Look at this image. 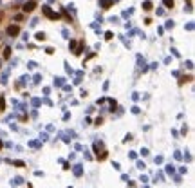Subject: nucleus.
I'll return each mask as SVG.
<instances>
[{
  "label": "nucleus",
  "mask_w": 195,
  "mask_h": 188,
  "mask_svg": "<svg viewBox=\"0 0 195 188\" xmlns=\"http://www.w3.org/2000/svg\"><path fill=\"white\" fill-rule=\"evenodd\" d=\"M69 47H71V51H72V49L76 47V42H74V40H71V43H69Z\"/></svg>",
  "instance_id": "obj_12"
},
{
  "label": "nucleus",
  "mask_w": 195,
  "mask_h": 188,
  "mask_svg": "<svg viewBox=\"0 0 195 188\" xmlns=\"http://www.w3.org/2000/svg\"><path fill=\"white\" fill-rule=\"evenodd\" d=\"M81 174H83V170H81V165H76V167H74V176H78V177H80Z\"/></svg>",
  "instance_id": "obj_4"
},
{
  "label": "nucleus",
  "mask_w": 195,
  "mask_h": 188,
  "mask_svg": "<svg viewBox=\"0 0 195 188\" xmlns=\"http://www.w3.org/2000/svg\"><path fill=\"white\" fill-rule=\"evenodd\" d=\"M11 56V47H5L4 49V58H9Z\"/></svg>",
  "instance_id": "obj_7"
},
{
  "label": "nucleus",
  "mask_w": 195,
  "mask_h": 188,
  "mask_svg": "<svg viewBox=\"0 0 195 188\" xmlns=\"http://www.w3.org/2000/svg\"><path fill=\"white\" fill-rule=\"evenodd\" d=\"M99 5H103V7L107 9V7H110V5H112V0H99Z\"/></svg>",
  "instance_id": "obj_5"
},
{
  "label": "nucleus",
  "mask_w": 195,
  "mask_h": 188,
  "mask_svg": "<svg viewBox=\"0 0 195 188\" xmlns=\"http://www.w3.org/2000/svg\"><path fill=\"white\" fill-rule=\"evenodd\" d=\"M143 9H145V11H150V9H152V2H145V4H143Z\"/></svg>",
  "instance_id": "obj_6"
},
{
  "label": "nucleus",
  "mask_w": 195,
  "mask_h": 188,
  "mask_svg": "<svg viewBox=\"0 0 195 188\" xmlns=\"http://www.w3.org/2000/svg\"><path fill=\"white\" fill-rule=\"evenodd\" d=\"M36 40L43 42V40H45V34H43V33H36Z\"/></svg>",
  "instance_id": "obj_8"
},
{
  "label": "nucleus",
  "mask_w": 195,
  "mask_h": 188,
  "mask_svg": "<svg viewBox=\"0 0 195 188\" xmlns=\"http://www.w3.org/2000/svg\"><path fill=\"white\" fill-rule=\"evenodd\" d=\"M166 7H174V0H163Z\"/></svg>",
  "instance_id": "obj_9"
},
{
  "label": "nucleus",
  "mask_w": 195,
  "mask_h": 188,
  "mask_svg": "<svg viewBox=\"0 0 195 188\" xmlns=\"http://www.w3.org/2000/svg\"><path fill=\"white\" fill-rule=\"evenodd\" d=\"M18 33H20V27H18V25H9V27H7V34H9V36H16Z\"/></svg>",
  "instance_id": "obj_3"
},
{
  "label": "nucleus",
  "mask_w": 195,
  "mask_h": 188,
  "mask_svg": "<svg viewBox=\"0 0 195 188\" xmlns=\"http://www.w3.org/2000/svg\"><path fill=\"white\" fill-rule=\"evenodd\" d=\"M5 109V101H4V98H0V110H4Z\"/></svg>",
  "instance_id": "obj_10"
},
{
  "label": "nucleus",
  "mask_w": 195,
  "mask_h": 188,
  "mask_svg": "<svg viewBox=\"0 0 195 188\" xmlns=\"http://www.w3.org/2000/svg\"><path fill=\"white\" fill-rule=\"evenodd\" d=\"M34 7H36V2H34V0H29V2H25L24 11H25V13H31V11H34Z\"/></svg>",
  "instance_id": "obj_2"
},
{
  "label": "nucleus",
  "mask_w": 195,
  "mask_h": 188,
  "mask_svg": "<svg viewBox=\"0 0 195 188\" xmlns=\"http://www.w3.org/2000/svg\"><path fill=\"white\" fill-rule=\"evenodd\" d=\"M14 167H24V161H13Z\"/></svg>",
  "instance_id": "obj_11"
},
{
  "label": "nucleus",
  "mask_w": 195,
  "mask_h": 188,
  "mask_svg": "<svg viewBox=\"0 0 195 188\" xmlns=\"http://www.w3.org/2000/svg\"><path fill=\"white\" fill-rule=\"evenodd\" d=\"M42 11H43V14H45L47 18H51V20H56V18L60 16V14H58V13H54L49 5H43V7H42Z\"/></svg>",
  "instance_id": "obj_1"
}]
</instances>
